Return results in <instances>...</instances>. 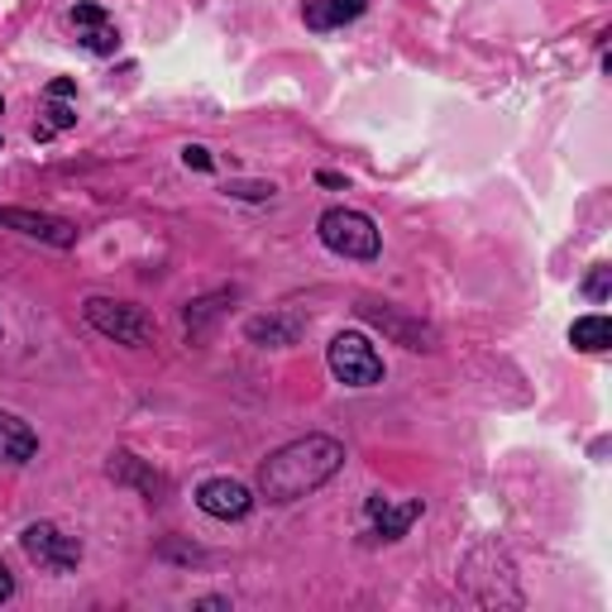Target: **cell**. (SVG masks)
<instances>
[{"mask_svg": "<svg viewBox=\"0 0 612 612\" xmlns=\"http://www.w3.org/2000/svg\"><path fill=\"white\" fill-rule=\"evenodd\" d=\"M422 517V498H407V502H388L383 494H374L364 502V526L369 536H378V541H398L407 536V526Z\"/></svg>", "mask_w": 612, "mask_h": 612, "instance_id": "obj_8", "label": "cell"}, {"mask_svg": "<svg viewBox=\"0 0 612 612\" xmlns=\"http://www.w3.org/2000/svg\"><path fill=\"white\" fill-rule=\"evenodd\" d=\"M77 87H72V82H53V87H48V96H53V101H63V96H72Z\"/></svg>", "mask_w": 612, "mask_h": 612, "instance_id": "obj_21", "label": "cell"}, {"mask_svg": "<svg viewBox=\"0 0 612 612\" xmlns=\"http://www.w3.org/2000/svg\"><path fill=\"white\" fill-rule=\"evenodd\" d=\"M34 450H39V436L29 430V422H20L15 412H0V460L24 464L34 460Z\"/></svg>", "mask_w": 612, "mask_h": 612, "instance_id": "obj_11", "label": "cell"}, {"mask_svg": "<svg viewBox=\"0 0 612 612\" xmlns=\"http://www.w3.org/2000/svg\"><path fill=\"white\" fill-rule=\"evenodd\" d=\"M608 283H612V268H608V263H598V268H594V278H589V287H584V292H589L594 302H603V297H608Z\"/></svg>", "mask_w": 612, "mask_h": 612, "instance_id": "obj_18", "label": "cell"}, {"mask_svg": "<svg viewBox=\"0 0 612 612\" xmlns=\"http://www.w3.org/2000/svg\"><path fill=\"white\" fill-rule=\"evenodd\" d=\"M10 594H15V579H10V570L5 565H0V603H5V598Z\"/></svg>", "mask_w": 612, "mask_h": 612, "instance_id": "obj_20", "label": "cell"}, {"mask_svg": "<svg viewBox=\"0 0 612 612\" xmlns=\"http://www.w3.org/2000/svg\"><path fill=\"white\" fill-rule=\"evenodd\" d=\"M225 191H230V197H245V201H268L273 197V183H230Z\"/></svg>", "mask_w": 612, "mask_h": 612, "instance_id": "obj_17", "label": "cell"}, {"mask_svg": "<svg viewBox=\"0 0 612 612\" xmlns=\"http://www.w3.org/2000/svg\"><path fill=\"white\" fill-rule=\"evenodd\" d=\"M570 340H574V350H584V354H603L608 345H612L608 316H584V321H574V326H570Z\"/></svg>", "mask_w": 612, "mask_h": 612, "instance_id": "obj_14", "label": "cell"}, {"mask_svg": "<svg viewBox=\"0 0 612 612\" xmlns=\"http://www.w3.org/2000/svg\"><path fill=\"white\" fill-rule=\"evenodd\" d=\"M316 235H321V245L340 259H378V225L369 221L364 211L335 207V211L321 215Z\"/></svg>", "mask_w": 612, "mask_h": 612, "instance_id": "obj_2", "label": "cell"}, {"mask_svg": "<svg viewBox=\"0 0 612 612\" xmlns=\"http://www.w3.org/2000/svg\"><path fill=\"white\" fill-rule=\"evenodd\" d=\"M72 29H77L82 48H91V53H115L120 34L111 29V20H105L101 5H77L72 10Z\"/></svg>", "mask_w": 612, "mask_h": 612, "instance_id": "obj_9", "label": "cell"}, {"mask_svg": "<svg viewBox=\"0 0 612 612\" xmlns=\"http://www.w3.org/2000/svg\"><path fill=\"white\" fill-rule=\"evenodd\" d=\"M183 163L197 167V173H211V149H201V143H187V149H183Z\"/></svg>", "mask_w": 612, "mask_h": 612, "instance_id": "obj_19", "label": "cell"}, {"mask_svg": "<svg viewBox=\"0 0 612 612\" xmlns=\"http://www.w3.org/2000/svg\"><path fill=\"white\" fill-rule=\"evenodd\" d=\"M302 330H307V321L297 316V311H273V316H254L245 326V335L254 345H278V350L283 345H297V335Z\"/></svg>", "mask_w": 612, "mask_h": 612, "instance_id": "obj_10", "label": "cell"}, {"mask_svg": "<svg viewBox=\"0 0 612 612\" xmlns=\"http://www.w3.org/2000/svg\"><path fill=\"white\" fill-rule=\"evenodd\" d=\"M67 125H77V111H67V105H48V120H39L34 125V139H53L58 129H67Z\"/></svg>", "mask_w": 612, "mask_h": 612, "instance_id": "obj_16", "label": "cell"}, {"mask_svg": "<svg viewBox=\"0 0 612 612\" xmlns=\"http://www.w3.org/2000/svg\"><path fill=\"white\" fill-rule=\"evenodd\" d=\"M340 464H345V446L335 436H302L259 464V494L268 502H297L316 494L321 484H330L340 474Z\"/></svg>", "mask_w": 612, "mask_h": 612, "instance_id": "obj_1", "label": "cell"}, {"mask_svg": "<svg viewBox=\"0 0 612 612\" xmlns=\"http://www.w3.org/2000/svg\"><path fill=\"white\" fill-rule=\"evenodd\" d=\"M105 474H111L115 478V484H135V488H143V494H163V478L159 474H149V470H143V460H139V454H129V450H115L111 454V464H105Z\"/></svg>", "mask_w": 612, "mask_h": 612, "instance_id": "obj_12", "label": "cell"}, {"mask_svg": "<svg viewBox=\"0 0 612 612\" xmlns=\"http://www.w3.org/2000/svg\"><path fill=\"white\" fill-rule=\"evenodd\" d=\"M0 111H5V101H0Z\"/></svg>", "mask_w": 612, "mask_h": 612, "instance_id": "obj_22", "label": "cell"}, {"mask_svg": "<svg viewBox=\"0 0 612 612\" xmlns=\"http://www.w3.org/2000/svg\"><path fill=\"white\" fill-rule=\"evenodd\" d=\"M87 321L96 330L105 335V340H115V345H149L153 340V321L143 316L139 307H129V302H111V297H87Z\"/></svg>", "mask_w": 612, "mask_h": 612, "instance_id": "obj_4", "label": "cell"}, {"mask_svg": "<svg viewBox=\"0 0 612 612\" xmlns=\"http://www.w3.org/2000/svg\"><path fill=\"white\" fill-rule=\"evenodd\" d=\"M20 546H24V555L34 560V565H43V570H77L82 565V541L77 536H63L53 522H34V526H24V536H20Z\"/></svg>", "mask_w": 612, "mask_h": 612, "instance_id": "obj_5", "label": "cell"}, {"mask_svg": "<svg viewBox=\"0 0 612 612\" xmlns=\"http://www.w3.org/2000/svg\"><path fill=\"white\" fill-rule=\"evenodd\" d=\"M359 311H364L369 321H378V326H388V330H392V335H398V340L407 345V350H436V345H430V330H422V326L412 330L402 316H392L388 307H383V311H378V307H359Z\"/></svg>", "mask_w": 612, "mask_h": 612, "instance_id": "obj_15", "label": "cell"}, {"mask_svg": "<svg viewBox=\"0 0 612 612\" xmlns=\"http://www.w3.org/2000/svg\"><path fill=\"white\" fill-rule=\"evenodd\" d=\"M369 0H316V5H307V24L311 29H340V24H350L364 15Z\"/></svg>", "mask_w": 612, "mask_h": 612, "instance_id": "obj_13", "label": "cell"}, {"mask_svg": "<svg viewBox=\"0 0 612 612\" xmlns=\"http://www.w3.org/2000/svg\"><path fill=\"white\" fill-rule=\"evenodd\" d=\"M330 374L345 383V388H374L383 383V354L374 350V340L359 330H345L330 340Z\"/></svg>", "mask_w": 612, "mask_h": 612, "instance_id": "obj_3", "label": "cell"}, {"mask_svg": "<svg viewBox=\"0 0 612 612\" xmlns=\"http://www.w3.org/2000/svg\"><path fill=\"white\" fill-rule=\"evenodd\" d=\"M197 508L215 522H239L254 508V494H249L239 478H207V484L197 488Z\"/></svg>", "mask_w": 612, "mask_h": 612, "instance_id": "obj_7", "label": "cell"}, {"mask_svg": "<svg viewBox=\"0 0 612 612\" xmlns=\"http://www.w3.org/2000/svg\"><path fill=\"white\" fill-rule=\"evenodd\" d=\"M0 225H5V230L29 235V239H43V245H53V249H72V245H77V225L58 221V215H43V211L0 207Z\"/></svg>", "mask_w": 612, "mask_h": 612, "instance_id": "obj_6", "label": "cell"}]
</instances>
